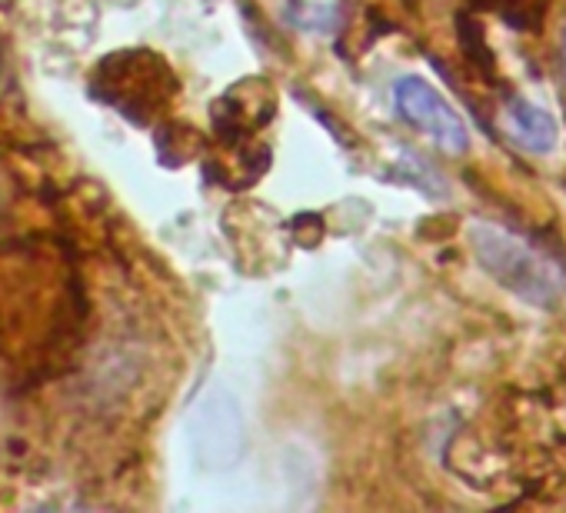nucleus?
<instances>
[{
  "label": "nucleus",
  "instance_id": "nucleus-1",
  "mask_svg": "<svg viewBox=\"0 0 566 513\" xmlns=\"http://www.w3.org/2000/svg\"><path fill=\"white\" fill-rule=\"evenodd\" d=\"M476 240V253L480 261L486 264V271L503 281L513 294L533 301V304H546L556 297V274L549 264H543L539 256L523 247L513 237H503L496 230H473Z\"/></svg>",
  "mask_w": 566,
  "mask_h": 513
},
{
  "label": "nucleus",
  "instance_id": "nucleus-2",
  "mask_svg": "<svg viewBox=\"0 0 566 513\" xmlns=\"http://www.w3.org/2000/svg\"><path fill=\"white\" fill-rule=\"evenodd\" d=\"M394 104H397V114L417 127L420 134H427L433 144H440L443 150H467L470 147V134H467V124L463 117L450 107V101L433 87L427 84L423 77H400L397 87H394Z\"/></svg>",
  "mask_w": 566,
  "mask_h": 513
},
{
  "label": "nucleus",
  "instance_id": "nucleus-3",
  "mask_svg": "<svg viewBox=\"0 0 566 513\" xmlns=\"http://www.w3.org/2000/svg\"><path fill=\"white\" fill-rule=\"evenodd\" d=\"M197 447L210 463H233L243 447V420L233 404L213 397L197 417Z\"/></svg>",
  "mask_w": 566,
  "mask_h": 513
},
{
  "label": "nucleus",
  "instance_id": "nucleus-4",
  "mask_svg": "<svg viewBox=\"0 0 566 513\" xmlns=\"http://www.w3.org/2000/svg\"><path fill=\"white\" fill-rule=\"evenodd\" d=\"M510 130H513V137H516L526 150H533V154L553 150V147H556V137H559L553 114L543 111V107H536V104L526 101V97H513V101H510Z\"/></svg>",
  "mask_w": 566,
  "mask_h": 513
}]
</instances>
